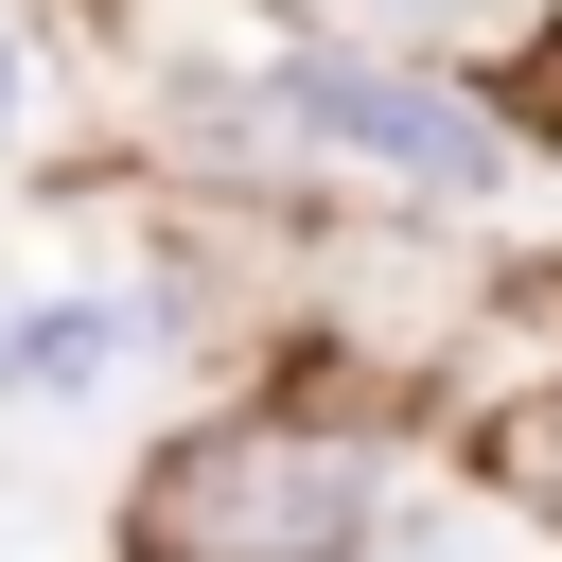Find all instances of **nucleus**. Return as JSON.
Wrapping results in <instances>:
<instances>
[{
    "instance_id": "39448f33",
    "label": "nucleus",
    "mask_w": 562,
    "mask_h": 562,
    "mask_svg": "<svg viewBox=\"0 0 562 562\" xmlns=\"http://www.w3.org/2000/svg\"><path fill=\"white\" fill-rule=\"evenodd\" d=\"M527 492L562 509V386H544V422H527Z\"/></svg>"
},
{
    "instance_id": "7ed1b4c3",
    "label": "nucleus",
    "mask_w": 562,
    "mask_h": 562,
    "mask_svg": "<svg viewBox=\"0 0 562 562\" xmlns=\"http://www.w3.org/2000/svg\"><path fill=\"white\" fill-rule=\"evenodd\" d=\"M123 351V316L105 299H53V316H0V386H88Z\"/></svg>"
},
{
    "instance_id": "f03ea898",
    "label": "nucleus",
    "mask_w": 562,
    "mask_h": 562,
    "mask_svg": "<svg viewBox=\"0 0 562 562\" xmlns=\"http://www.w3.org/2000/svg\"><path fill=\"white\" fill-rule=\"evenodd\" d=\"M263 123H281V140H334V158H369V176H404V193H492V176H509V123H492L474 88H439V70H404V53H334V35H281V53H263Z\"/></svg>"
},
{
    "instance_id": "20e7f679",
    "label": "nucleus",
    "mask_w": 562,
    "mask_h": 562,
    "mask_svg": "<svg viewBox=\"0 0 562 562\" xmlns=\"http://www.w3.org/2000/svg\"><path fill=\"white\" fill-rule=\"evenodd\" d=\"M316 18H334V53H386V35H474L509 0H316Z\"/></svg>"
},
{
    "instance_id": "f257e3e1",
    "label": "nucleus",
    "mask_w": 562,
    "mask_h": 562,
    "mask_svg": "<svg viewBox=\"0 0 562 562\" xmlns=\"http://www.w3.org/2000/svg\"><path fill=\"white\" fill-rule=\"evenodd\" d=\"M386 492H404V439L386 422L228 404V422H193V439L140 457L123 544L140 562H369L386 544Z\"/></svg>"
},
{
    "instance_id": "423d86ee",
    "label": "nucleus",
    "mask_w": 562,
    "mask_h": 562,
    "mask_svg": "<svg viewBox=\"0 0 562 562\" xmlns=\"http://www.w3.org/2000/svg\"><path fill=\"white\" fill-rule=\"evenodd\" d=\"M0 123H18V53H0Z\"/></svg>"
}]
</instances>
